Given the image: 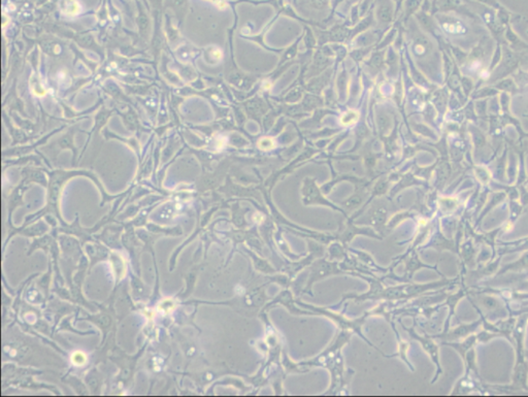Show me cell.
<instances>
[{
  "instance_id": "1",
  "label": "cell",
  "mask_w": 528,
  "mask_h": 397,
  "mask_svg": "<svg viewBox=\"0 0 528 397\" xmlns=\"http://www.w3.org/2000/svg\"><path fill=\"white\" fill-rule=\"evenodd\" d=\"M62 11L67 16H76L81 12V6L76 0H63Z\"/></svg>"
},
{
  "instance_id": "2",
  "label": "cell",
  "mask_w": 528,
  "mask_h": 397,
  "mask_svg": "<svg viewBox=\"0 0 528 397\" xmlns=\"http://www.w3.org/2000/svg\"><path fill=\"white\" fill-rule=\"evenodd\" d=\"M359 119V113L357 110L350 109L345 113L341 118V124L344 126H350L355 124Z\"/></svg>"
},
{
  "instance_id": "3",
  "label": "cell",
  "mask_w": 528,
  "mask_h": 397,
  "mask_svg": "<svg viewBox=\"0 0 528 397\" xmlns=\"http://www.w3.org/2000/svg\"><path fill=\"white\" fill-rule=\"evenodd\" d=\"M444 28L447 32L449 33H453V34H462L466 31V29L464 28V26L461 25L459 22L456 23V24H453V23H447V24H444Z\"/></svg>"
},
{
  "instance_id": "4",
  "label": "cell",
  "mask_w": 528,
  "mask_h": 397,
  "mask_svg": "<svg viewBox=\"0 0 528 397\" xmlns=\"http://www.w3.org/2000/svg\"><path fill=\"white\" fill-rule=\"evenodd\" d=\"M258 148L263 151H270L275 148V143L271 137H263L260 141H258Z\"/></svg>"
},
{
  "instance_id": "5",
  "label": "cell",
  "mask_w": 528,
  "mask_h": 397,
  "mask_svg": "<svg viewBox=\"0 0 528 397\" xmlns=\"http://www.w3.org/2000/svg\"><path fill=\"white\" fill-rule=\"evenodd\" d=\"M31 87H32L33 93L36 95H37V96H44V95L46 94V90L44 88V86H42V84L39 83V81L37 79L33 80Z\"/></svg>"
},
{
  "instance_id": "6",
  "label": "cell",
  "mask_w": 528,
  "mask_h": 397,
  "mask_svg": "<svg viewBox=\"0 0 528 397\" xmlns=\"http://www.w3.org/2000/svg\"><path fill=\"white\" fill-rule=\"evenodd\" d=\"M211 55L213 57V59L215 60H220L222 58V52L218 49H214L211 51Z\"/></svg>"
},
{
  "instance_id": "7",
  "label": "cell",
  "mask_w": 528,
  "mask_h": 397,
  "mask_svg": "<svg viewBox=\"0 0 528 397\" xmlns=\"http://www.w3.org/2000/svg\"><path fill=\"white\" fill-rule=\"evenodd\" d=\"M417 51H419L418 53L421 54V53H423V52H424V48L421 47V46H417Z\"/></svg>"
},
{
  "instance_id": "8",
  "label": "cell",
  "mask_w": 528,
  "mask_h": 397,
  "mask_svg": "<svg viewBox=\"0 0 528 397\" xmlns=\"http://www.w3.org/2000/svg\"><path fill=\"white\" fill-rule=\"evenodd\" d=\"M272 88V84L271 83H266L265 86H264V89H271Z\"/></svg>"
}]
</instances>
